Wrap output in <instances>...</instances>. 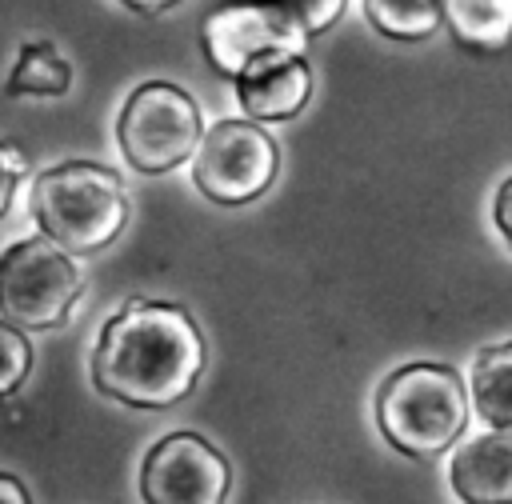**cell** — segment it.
<instances>
[{
	"label": "cell",
	"instance_id": "obj_1",
	"mask_svg": "<svg viewBox=\"0 0 512 504\" xmlns=\"http://www.w3.org/2000/svg\"><path fill=\"white\" fill-rule=\"evenodd\" d=\"M204 360V332L188 308L168 300H128L100 328L92 384L108 400L156 412L180 404L196 388Z\"/></svg>",
	"mask_w": 512,
	"mask_h": 504
},
{
	"label": "cell",
	"instance_id": "obj_2",
	"mask_svg": "<svg viewBox=\"0 0 512 504\" xmlns=\"http://www.w3.org/2000/svg\"><path fill=\"white\" fill-rule=\"evenodd\" d=\"M464 424L468 396L452 364L416 360L384 376L376 388V428L400 456H444L460 440Z\"/></svg>",
	"mask_w": 512,
	"mask_h": 504
},
{
	"label": "cell",
	"instance_id": "obj_3",
	"mask_svg": "<svg viewBox=\"0 0 512 504\" xmlns=\"http://www.w3.org/2000/svg\"><path fill=\"white\" fill-rule=\"evenodd\" d=\"M32 216L48 240L68 248L72 256H88L108 248L124 232L128 192L112 168L96 160H64L36 176Z\"/></svg>",
	"mask_w": 512,
	"mask_h": 504
},
{
	"label": "cell",
	"instance_id": "obj_4",
	"mask_svg": "<svg viewBox=\"0 0 512 504\" xmlns=\"http://www.w3.org/2000/svg\"><path fill=\"white\" fill-rule=\"evenodd\" d=\"M80 288L84 276L72 252L48 240L44 232L16 240L0 252V316L16 328H60L72 316Z\"/></svg>",
	"mask_w": 512,
	"mask_h": 504
},
{
	"label": "cell",
	"instance_id": "obj_5",
	"mask_svg": "<svg viewBox=\"0 0 512 504\" xmlns=\"http://www.w3.org/2000/svg\"><path fill=\"white\" fill-rule=\"evenodd\" d=\"M200 136H204V124H200L196 100L180 84H168V80L140 84L124 100L120 120H116L120 152L128 168L144 176H160L192 160V152L200 148Z\"/></svg>",
	"mask_w": 512,
	"mask_h": 504
},
{
	"label": "cell",
	"instance_id": "obj_6",
	"mask_svg": "<svg viewBox=\"0 0 512 504\" xmlns=\"http://www.w3.org/2000/svg\"><path fill=\"white\" fill-rule=\"evenodd\" d=\"M276 168V140L256 120H220L200 136L192 180L212 204L240 208L272 188Z\"/></svg>",
	"mask_w": 512,
	"mask_h": 504
},
{
	"label": "cell",
	"instance_id": "obj_7",
	"mask_svg": "<svg viewBox=\"0 0 512 504\" xmlns=\"http://www.w3.org/2000/svg\"><path fill=\"white\" fill-rule=\"evenodd\" d=\"M232 468L216 444L196 432H172L148 448L140 464L144 504H224Z\"/></svg>",
	"mask_w": 512,
	"mask_h": 504
},
{
	"label": "cell",
	"instance_id": "obj_8",
	"mask_svg": "<svg viewBox=\"0 0 512 504\" xmlns=\"http://www.w3.org/2000/svg\"><path fill=\"white\" fill-rule=\"evenodd\" d=\"M304 40L308 36L288 16L268 8L264 0H224L200 24V48H204L208 64L228 80L252 56H260L268 48H300L304 52Z\"/></svg>",
	"mask_w": 512,
	"mask_h": 504
},
{
	"label": "cell",
	"instance_id": "obj_9",
	"mask_svg": "<svg viewBox=\"0 0 512 504\" xmlns=\"http://www.w3.org/2000/svg\"><path fill=\"white\" fill-rule=\"evenodd\" d=\"M236 100L248 120L256 124H280L304 112L312 96V68L300 48H268L252 56L236 76Z\"/></svg>",
	"mask_w": 512,
	"mask_h": 504
},
{
	"label": "cell",
	"instance_id": "obj_10",
	"mask_svg": "<svg viewBox=\"0 0 512 504\" xmlns=\"http://www.w3.org/2000/svg\"><path fill=\"white\" fill-rule=\"evenodd\" d=\"M448 476L464 504H512V432L496 428L456 448Z\"/></svg>",
	"mask_w": 512,
	"mask_h": 504
},
{
	"label": "cell",
	"instance_id": "obj_11",
	"mask_svg": "<svg viewBox=\"0 0 512 504\" xmlns=\"http://www.w3.org/2000/svg\"><path fill=\"white\" fill-rule=\"evenodd\" d=\"M444 24L468 52H504L512 44V0H444Z\"/></svg>",
	"mask_w": 512,
	"mask_h": 504
},
{
	"label": "cell",
	"instance_id": "obj_12",
	"mask_svg": "<svg viewBox=\"0 0 512 504\" xmlns=\"http://www.w3.org/2000/svg\"><path fill=\"white\" fill-rule=\"evenodd\" d=\"M472 404L480 420L512 432V340L488 344L472 360Z\"/></svg>",
	"mask_w": 512,
	"mask_h": 504
},
{
	"label": "cell",
	"instance_id": "obj_13",
	"mask_svg": "<svg viewBox=\"0 0 512 504\" xmlns=\"http://www.w3.org/2000/svg\"><path fill=\"white\" fill-rule=\"evenodd\" d=\"M72 88V68L56 52L52 40H24L12 64V76L4 80L8 96H64Z\"/></svg>",
	"mask_w": 512,
	"mask_h": 504
},
{
	"label": "cell",
	"instance_id": "obj_14",
	"mask_svg": "<svg viewBox=\"0 0 512 504\" xmlns=\"http://www.w3.org/2000/svg\"><path fill=\"white\" fill-rule=\"evenodd\" d=\"M368 24L388 40H428L444 24V0H364Z\"/></svg>",
	"mask_w": 512,
	"mask_h": 504
},
{
	"label": "cell",
	"instance_id": "obj_15",
	"mask_svg": "<svg viewBox=\"0 0 512 504\" xmlns=\"http://www.w3.org/2000/svg\"><path fill=\"white\" fill-rule=\"evenodd\" d=\"M28 372H32V344H28L24 328H16L0 316V400L20 392Z\"/></svg>",
	"mask_w": 512,
	"mask_h": 504
},
{
	"label": "cell",
	"instance_id": "obj_16",
	"mask_svg": "<svg viewBox=\"0 0 512 504\" xmlns=\"http://www.w3.org/2000/svg\"><path fill=\"white\" fill-rule=\"evenodd\" d=\"M264 4L276 8L280 16H288L304 36H320L344 16L348 0H264Z\"/></svg>",
	"mask_w": 512,
	"mask_h": 504
},
{
	"label": "cell",
	"instance_id": "obj_17",
	"mask_svg": "<svg viewBox=\"0 0 512 504\" xmlns=\"http://www.w3.org/2000/svg\"><path fill=\"white\" fill-rule=\"evenodd\" d=\"M24 172H28V156L16 144L0 140V216H8L12 196H16V184H20Z\"/></svg>",
	"mask_w": 512,
	"mask_h": 504
},
{
	"label": "cell",
	"instance_id": "obj_18",
	"mask_svg": "<svg viewBox=\"0 0 512 504\" xmlns=\"http://www.w3.org/2000/svg\"><path fill=\"white\" fill-rule=\"evenodd\" d=\"M492 216H496V228H500V236H504V244L512 248V176L500 184V192H496V208H492Z\"/></svg>",
	"mask_w": 512,
	"mask_h": 504
},
{
	"label": "cell",
	"instance_id": "obj_19",
	"mask_svg": "<svg viewBox=\"0 0 512 504\" xmlns=\"http://www.w3.org/2000/svg\"><path fill=\"white\" fill-rule=\"evenodd\" d=\"M0 504H32L28 488L12 472H0Z\"/></svg>",
	"mask_w": 512,
	"mask_h": 504
},
{
	"label": "cell",
	"instance_id": "obj_20",
	"mask_svg": "<svg viewBox=\"0 0 512 504\" xmlns=\"http://www.w3.org/2000/svg\"><path fill=\"white\" fill-rule=\"evenodd\" d=\"M124 8H132V12H140V16H160V12H168V8H176L180 0H120Z\"/></svg>",
	"mask_w": 512,
	"mask_h": 504
}]
</instances>
